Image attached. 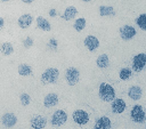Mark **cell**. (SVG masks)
Here are the masks:
<instances>
[{
	"mask_svg": "<svg viewBox=\"0 0 146 129\" xmlns=\"http://www.w3.org/2000/svg\"><path fill=\"white\" fill-rule=\"evenodd\" d=\"M98 95L103 102H112L115 98V90L110 83L103 82L99 84Z\"/></svg>",
	"mask_w": 146,
	"mask_h": 129,
	"instance_id": "obj_1",
	"label": "cell"
},
{
	"mask_svg": "<svg viewBox=\"0 0 146 129\" xmlns=\"http://www.w3.org/2000/svg\"><path fill=\"white\" fill-rule=\"evenodd\" d=\"M59 78V71L56 67H49L41 74V81L44 84H51L55 83Z\"/></svg>",
	"mask_w": 146,
	"mask_h": 129,
	"instance_id": "obj_2",
	"label": "cell"
},
{
	"mask_svg": "<svg viewBox=\"0 0 146 129\" xmlns=\"http://www.w3.org/2000/svg\"><path fill=\"white\" fill-rule=\"evenodd\" d=\"M130 118L132 119L133 122L144 123L145 119H146V114H145L144 107L141 105H139V104L133 105L132 108H131V112H130Z\"/></svg>",
	"mask_w": 146,
	"mask_h": 129,
	"instance_id": "obj_3",
	"label": "cell"
},
{
	"mask_svg": "<svg viewBox=\"0 0 146 129\" xmlns=\"http://www.w3.org/2000/svg\"><path fill=\"white\" fill-rule=\"evenodd\" d=\"M67 121V113L64 110H57L51 115V124L55 127H60Z\"/></svg>",
	"mask_w": 146,
	"mask_h": 129,
	"instance_id": "obj_4",
	"label": "cell"
},
{
	"mask_svg": "<svg viewBox=\"0 0 146 129\" xmlns=\"http://www.w3.org/2000/svg\"><path fill=\"white\" fill-rule=\"evenodd\" d=\"M146 65V55L144 53H139L132 58V70L135 72H141Z\"/></svg>",
	"mask_w": 146,
	"mask_h": 129,
	"instance_id": "obj_5",
	"label": "cell"
},
{
	"mask_svg": "<svg viewBox=\"0 0 146 129\" xmlns=\"http://www.w3.org/2000/svg\"><path fill=\"white\" fill-rule=\"evenodd\" d=\"M65 79H66V82L70 84V86H74L78 83L79 79H80V72L76 67H68L65 72Z\"/></svg>",
	"mask_w": 146,
	"mask_h": 129,
	"instance_id": "obj_6",
	"label": "cell"
},
{
	"mask_svg": "<svg viewBox=\"0 0 146 129\" xmlns=\"http://www.w3.org/2000/svg\"><path fill=\"white\" fill-rule=\"evenodd\" d=\"M73 121L79 126H84L89 122V114L83 110H76L72 114Z\"/></svg>",
	"mask_w": 146,
	"mask_h": 129,
	"instance_id": "obj_7",
	"label": "cell"
},
{
	"mask_svg": "<svg viewBox=\"0 0 146 129\" xmlns=\"http://www.w3.org/2000/svg\"><path fill=\"white\" fill-rule=\"evenodd\" d=\"M137 34V31L131 25H123L120 29V35L123 40H131Z\"/></svg>",
	"mask_w": 146,
	"mask_h": 129,
	"instance_id": "obj_8",
	"label": "cell"
},
{
	"mask_svg": "<svg viewBox=\"0 0 146 129\" xmlns=\"http://www.w3.org/2000/svg\"><path fill=\"white\" fill-rule=\"evenodd\" d=\"M30 126L32 127V129H44L47 126V120L44 116L38 114L30 120Z\"/></svg>",
	"mask_w": 146,
	"mask_h": 129,
	"instance_id": "obj_9",
	"label": "cell"
},
{
	"mask_svg": "<svg viewBox=\"0 0 146 129\" xmlns=\"http://www.w3.org/2000/svg\"><path fill=\"white\" fill-rule=\"evenodd\" d=\"M84 47L89 50V51H95L98 47H99V40L98 38H96L95 35H87L84 38Z\"/></svg>",
	"mask_w": 146,
	"mask_h": 129,
	"instance_id": "obj_10",
	"label": "cell"
},
{
	"mask_svg": "<svg viewBox=\"0 0 146 129\" xmlns=\"http://www.w3.org/2000/svg\"><path fill=\"white\" fill-rule=\"evenodd\" d=\"M111 128H112V122L110 118L106 115L98 118L94 124V129H111Z\"/></svg>",
	"mask_w": 146,
	"mask_h": 129,
	"instance_id": "obj_11",
	"label": "cell"
},
{
	"mask_svg": "<svg viewBox=\"0 0 146 129\" xmlns=\"http://www.w3.org/2000/svg\"><path fill=\"white\" fill-rule=\"evenodd\" d=\"M125 107H127V104H125V102L122 98H114L112 100L111 108H112V112L113 113L120 114V113H122L125 110Z\"/></svg>",
	"mask_w": 146,
	"mask_h": 129,
	"instance_id": "obj_12",
	"label": "cell"
},
{
	"mask_svg": "<svg viewBox=\"0 0 146 129\" xmlns=\"http://www.w3.org/2000/svg\"><path fill=\"white\" fill-rule=\"evenodd\" d=\"M1 123L7 127V128H11L17 123V116L14 113H5L1 118Z\"/></svg>",
	"mask_w": 146,
	"mask_h": 129,
	"instance_id": "obj_13",
	"label": "cell"
},
{
	"mask_svg": "<svg viewBox=\"0 0 146 129\" xmlns=\"http://www.w3.org/2000/svg\"><path fill=\"white\" fill-rule=\"evenodd\" d=\"M33 22V16L31 14H23L18 17V26L21 29H27Z\"/></svg>",
	"mask_w": 146,
	"mask_h": 129,
	"instance_id": "obj_14",
	"label": "cell"
},
{
	"mask_svg": "<svg viewBox=\"0 0 146 129\" xmlns=\"http://www.w3.org/2000/svg\"><path fill=\"white\" fill-rule=\"evenodd\" d=\"M58 104V96L57 94L55 92H49L44 96V99H43V105L46 107H52L55 105Z\"/></svg>",
	"mask_w": 146,
	"mask_h": 129,
	"instance_id": "obj_15",
	"label": "cell"
},
{
	"mask_svg": "<svg viewBox=\"0 0 146 129\" xmlns=\"http://www.w3.org/2000/svg\"><path fill=\"white\" fill-rule=\"evenodd\" d=\"M143 95V89L139 86H132L128 89V96L132 100H139Z\"/></svg>",
	"mask_w": 146,
	"mask_h": 129,
	"instance_id": "obj_16",
	"label": "cell"
},
{
	"mask_svg": "<svg viewBox=\"0 0 146 129\" xmlns=\"http://www.w3.org/2000/svg\"><path fill=\"white\" fill-rule=\"evenodd\" d=\"M76 15H78V9L74 6H68L64 10V14L62 15V18L65 19V21H71V19H74V17Z\"/></svg>",
	"mask_w": 146,
	"mask_h": 129,
	"instance_id": "obj_17",
	"label": "cell"
},
{
	"mask_svg": "<svg viewBox=\"0 0 146 129\" xmlns=\"http://www.w3.org/2000/svg\"><path fill=\"white\" fill-rule=\"evenodd\" d=\"M36 25H38V27L40 30L46 31V32H48V31L51 30V25H50L49 21L46 19L43 16H38L36 17Z\"/></svg>",
	"mask_w": 146,
	"mask_h": 129,
	"instance_id": "obj_18",
	"label": "cell"
},
{
	"mask_svg": "<svg viewBox=\"0 0 146 129\" xmlns=\"http://www.w3.org/2000/svg\"><path fill=\"white\" fill-rule=\"evenodd\" d=\"M96 64L99 68H106L110 65V57L107 54H100L97 59H96Z\"/></svg>",
	"mask_w": 146,
	"mask_h": 129,
	"instance_id": "obj_19",
	"label": "cell"
},
{
	"mask_svg": "<svg viewBox=\"0 0 146 129\" xmlns=\"http://www.w3.org/2000/svg\"><path fill=\"white\" fill-rule=\"evenodd\" d=\"M98 10H99L100 16H114L115 15V10L112 6H100Z\"/></svg>",
	"mask_w": 146,
	"mask_h": 129,
	"instance_id": "obj_20",
	"label": "cell"
},
{
	"mask_svg": "<svg viewBox=\"0 0 146 129\" xmlns=\"http://www.w3.org/2000/svg\"><path fill=\"white\" fill-rule=\"evenodd\" d=\"M18 74L22 75V76H27V75H31L32 74V67L29 65V64H21L18 66Z\"/></svg>",
	"mask_w": 146,
	"mask_h": 129,
	"instance_id": "obj_21",
	"label": "cell"
},
{
	"mask_svg": "<svg viewBox=\"0 0 146 129\" xmlns=\"http://www.w3.org/2000/svg\"><path fill=\"white\" fill-rule=\"evenodd\" d=\"M0 51H1L3 55L9 56V55H11V54L14 53V47H13V45H11L10 42H3V43H1V46H0Z\"/></svg>",
	"mask_w": 146,
	"mask_h": 129,
	"instance_id": "obj_22",
	"label": "cell"
},
{
	"mask_svg": "<svg viewBox=\"0 0 146 129\" xmlns=\"http://www.w3.org/2000/svg\"><path fill=\"white\" fill-rule=\"evenodd\" d=\"M86 24H87L86 18L80 17V18L75 19V22H74V24H73V27H74V30H75V31L81 32V31H82V30L86 27Z\"/></svg>",
	"mask_w": 146,
	"mask_h": 129,
	"instance_id": "obj_23",
	"label": "cell"
},
{
	"mask_svg": "<svg viewBox=\"0 0 146 129\" xmlns=\"http://www.w3.org/2000/svg\"><path fill=\"white\" fill-rule=\"evenodd\" d=\"M131 74H132V71L129 68V67H123L120 70V73H119V78L123 81H127L131 78Z\"/></svg>",
	"mask_w": 146,
	"mask_h": 129,
	"instance_id": "obj_24",
	"label": "cell"
},
{
	"mask_svg": "<svg viewBox=\"0 0 146 129\" xmlns=\"http://www.w3.org/2000/svg\"><path fill=\"white\" fill-rule=\"evenodd\" d=\"M136 24L139 26V29L145 31L146 30V14H140L136 18Z\"/></svg>",
	"mask_w": 146,
	"mask_h": 129,
	"instance_id": "obj_25",
	"label": "cell"
},
{
	"mask_svg": "<svg viewBox=\"0 0 146 129\" xmlns=\"http://www.w3.org/2000/svg\"><path fill=\"white\" fill-rule=\"evenodd\" d=\"M19 100H21V104H22V105L27 106V105L31 103V97H30L29 94L23 92V94H21V96H19Z\"/></svg>",
	"mask_w": 146,
	"mask_h": 129,
	"instance_id": "obj_26",
	"label": "cell"
},
{
	"mask_svg": "<svg viewBox=\"0 0 146 129\" xmlns=\"http://www.w3.org/2000/svg\"><path fill=\"white\" fill-rule=\"evenodd\" d=\"M33 43H34V41H33V39H32L31 37H27V38L24 39V41H23V46H24L25 48H31V47L33 46Z\"/></svg>",
	"mask_w": 146,
	"mask_h": 129,
	"instance_id": "obj_27",
	"label": "cell"
},
{
	"mask_svg": "<svg viewBox=\"0 0 146 129\" xmlns=\"http://www.w3.org/2000/svg\"><path fill=\"white\" fill-rule=\"evenodd\" d=\"M57 45H58V42H57V40L54 39V38H51V39L49 40V42H48V46H49L51 49H56V48H57Z\"/></svg>",
	"mask_w": 146,
	"mask_h": 129,
	"instance_id": "obj_28",
	"label": "cell"
},
{
	"mask_svg": "<svg viewBox=\"0 0 146 129\" xmlns=\"http://www.w3.org/2000/svg\"><path fill=\"white\" fill-rule=\"evenodd\" d=\"M56 15H57L56 9H54V8H52V9H50V10H49V16H50V17H55Z\"/></svg>",
	"mask_w": 146,
	"mask_h": 129,
	"instance_id": "obj_29",
	"label": "cell"
},
{
	"mask_svg": "<svg viewBox=\"0 0 146 129\" xmlns=\"http://www.w3.org/2000/svg\"><path fill=\"white\" fill-rule=\"evenodd\" d=\"M5 26V19L2 17H0V30H2Z\"/></svg>",
	"mask_w": 146,
	"mask_h": 129,
	"instance_id": "obj_30",
	"label": "cell"
},
{
	"mask_svg": "<svg viewBox=\"0 0 146 129\" xmlns=\"http://www.w3.org/2000/svg\"><path fill=\"white\" fill-rule=\"evenodd\" d=\"M22 1H23L24 3H32L34 0H22Z\"/></svg>",
	"mask_w": 146,
	"mask_h": 129,
	"instance_id": "obj_31",
	"label": "cell"
},
{
	"mask_svg": "<svg viewBox=\"0 0 146 129\" xmlns=\"http://www.w3.org/2000/svg\"><path fill=\"white\" fill-rule=\"evenodd\" d=\"M81 1H84V2H90V1H92V0H81Z\"/></svg>",
	"mask_w": 146,
	"mask_h": 129,
	"instance_id": "obj_32",
	"label": "cell"
},
{
	"mask_svg": "<svg viewBox=\"0 0 146 129\" xmlns=\"http://www.w3.org/2000/svg\"><path fill=\"white\" fill-rule=\"evenodd\" d=\"M1 2H7V1H9V0H0Z\"/></svg>",
	"mask_w": 146,
	"mask_h": 129,
	"instance_id": "obj_33",
	"label": "cell"
}]
</instances>
